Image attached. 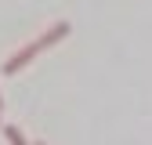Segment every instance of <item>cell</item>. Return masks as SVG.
I'll list each match as a JSON object with an SVG mask.
<instances>
[{"label":"cell","mask_w":152,"mask_h":145,"mask_svg":"<svg viewBox=\"0 0 152 145\" xmlns=\"http://www.w3.org/2000/svg\"><path fill=\"white\" fill-rule=\"evenodd\" d=\"M62 36H69V22H54V26H51V33H44V36H36L33 44H26L22 51H15L11 58L4 62V72H7V76H11V72H18L22 65H29V62H33V58H36V54H40L44 47H51V44H58Z\"/></svg>","instance_id":"cell-1"},{"label":"cell","mask_w":152,"mask_h":145,"mask_svg":"<svg viewBox=\"0 0 152 145\" xmlns=\"http://www.w3.org/2000/svg\"><path fill=\"white\" fill-rule=\"evenodd\" d=\"M4 138H7V145H29V141H26V134L18 131L15 123H7V127H4Z\"/></svg>","instance_id":"cell-2"},{"label":"cell","mask_w":152,"mask_h":145,"mask_svg":"<svg viewBox=\"0 0 152 145\" xmlns=\"http://www.w3.org/2000/svg\"><path fill=\"white\" fill-rule=\"evenodd\" d=\"M0 109H4V98H0Z\"/></svg>","instance_id":"cell-3"},{"label":"cell","mask_w":152,"mask_h":145,"mask_svg":"<svg viewBox=\"0 0 152 145\" xmlns=\"http://www.w3.org/2000/svg\"><path fill=\"white\" fill-rule=\"evenodd\" d=\"M36 145H40V141H36Z\"/></svg>","instance_id":"cell-4"}]
</instances>
